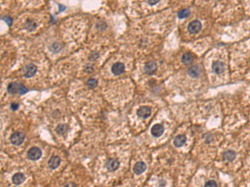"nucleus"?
<instances>
[{"label":"nucleus","instance_id":"5","mask_svg":"<svg viewBox=\"0 0 250 187\" xmlns=\"http://www.w3.org/2000/svg\"><path fill=\"white\" fill-rule=\"evenodd\" d=\"M119 165H120V163H119L118 160L111 158V159H109L107 161L105 166L109 171H115L119 167Z\"/></svg>","mask_w":250,"mask_h":187},{"label":"nucleus","instance_id":"8","mask_svg":"<svg viewBox=\"0 0 250 187\" xmlns=\"http://www.w3.org/2000/svg\"><path fill=\"white\" fill-rule=\"evenodd\" d=\"M112 72L114 74V75H121L123 72L125 70V66L123 63H115L112 66Z\"/></svg>","mask_w":250,"mask_h":187},{"label":"nucleus","instance_id":"17","mask_svg":"<svg viewBox=\"0 0 250 187\" xmlns=\"http://www.w3.org/2000/svg\"><path fill=\"white\" fill-rule=\"evenodd\" d=\"M223 157L227 161H232L236 157V152L233 151V150H228V151L223 153Z\"/></svg>","mask_w":250,"mask_h":187},{"label":"nucleus","instance_id":"29","mask_svg":"<svg viewBox=\"0 0 250 187\" xmlns=\"http://www.w3.org/2000/svg\"><path fill=\"white\" fill-rule=\"evenodd\" d=\"M159 1L158 0H152V1H148V4H150V5H154V4H157L158 3Z\"/></svg>","mask_w":250,"mask_h":187},{"label":"nucleus","instance_id":"11","mask_svg":"<svg viewBox=\"0 0 250 187\" xmlns=\"http://www.w3.org/2000/svg\"><path fill=\"white\" fill-rule=\"evenodd\" d=\"M61 163V159L58 156H53L52 157L49 159L48 165L49 166V168L54 170L56 168H58L59 166V165Z\"/></svg>","mask_w":250,"mask_h":187},{"label":"nucleus","instance_id":"4","mask_svg":"<svg viewBox=\"0 0 250 187\" xmlns=\"http://www.w3.org/2000/svg\"><path fill=\"white\" fill-rule=\"evenodd\" d=\"M201 29H202V24L198 20H194V21L191 22L188 24V32L190 33H193V34L198 33V32L201 30Z\"/></svg>","mask_w":250,"mask_h":187},{"label":"nucleus","instance_id":"24","mask_svg":"<svg viewBox=\"0 0 250 187\" xmlns=\"http://www.w3.org/2000/svg\"><path fill=\"white\" fill-rule=\"evenodd\" d=\"M2 19H3L9 27L12 26V24H13V19H12V18L8 17V16H4V17L2 18Z\"/></svg>","mask_w":250,"mask_h":187},{"label":"nucleus","instance_id":"23","mask_svg":"<svg viewBox=\"0 0 250 187\" xmlns=\"http://www.w3.org/2000/svg\"><path fill=\"white\" fill-rule=\"evenodd\" d=\"M51 50H52L53 53H58L60 50H61V46H60V44L59 43H58V42H54L52 46H51Z\"/></svg>","mask_w":250,"mask_h":187},{"label":"nucleus","instance_id":"7","mask_svg":"<svg viewBox=\"0 0 250 187\" xmlns=\"http://www.w3.org/2000/svg\"><path fill=\"white\" fill-rule=\"evenodd\" d=\"M23 87L22 84L18 83V82H11L8 86V93L14 95V94L19 93L20 94V91L21 88Z\"/></svg>","mask_w":250,"mask_h":187},{"label":"nucleus","instance_id":"18","mask_svg":"<svg viewBox=\"0 0 250 187\" xmlns=\"http://www.w3.org/2000/svg\"><path fill=\"white\" fill-rule=\"evenodd\" d=\"M69 130V127L65 124H59L57 128H56V131L58 132L59 135H64Z\"/></svg>","mask_w":250,"mask_h":187},{"label":"nucleus","instance_id":"15","mask_svg":"<svg viewBox=\"0 0 250 187\" xmlns=\"http://www.w3.org/2000/svg\"><path fill=\"white\" fill-rule=\"evenodd\" d=\"M24 181H25V176H24L23 173H20V172L14 174V175H13V177H12V181L15 185H20Z\"/></svg>","mask_w":250,"mask_h":187},{"label":"nucleus","instance_id":"25","mask_svg":"<svg viewBox=\"0 0 250 187\" xmlns=\"http://www.w3.org/2000/svg\"><path fill=\"white\" fill-rule=\"evenodd\" d=\"M204 187H218V185L214 181H209L205 183Z\"/></svg>","mask_w":250,"mask_h":187},{"label":"nucleus","instance_id":"2","mask_svg":"<svg viewBox=\"0 0 250 187\" xmlns=\"http://www.w3.org/2000/svg\"><path fill=\"white\" fill-rule=\"evenodd\" d=\"M27 155H28V158L30 159L31 161H38L42 156V151L39 147L34 146L28 151Z\"/></svg>","mask_w":250,"mask_h":187},{"label":"nucleus","instance_id":"1","mask_svg":"<svg viewBox=\"0 0 250 187\" xmlns=\"http://www.w3.org/2000/svg\"><path fill=\"white\" fill-rule=\"evenodd\" d=\"M25 139V136L23 132L20 131H16L14 133H13L10 136V141L12 144L15 145V146H19L23 142V140Z\"/></svg>","mask_w":250,"mask_h":187},{"label":"nucleus","instance_id":"20","mask_svg":"<svg viewBox=\"0 0 250 187\" xmlns=\"http://www.w3.org/2000/svg\"><path fill=\"white\" fill-rule=\"evenodd\" d=\"M36 27H37V24H36V23H35L34 21H33V20L28 19V20L26 21V23H25V29H27L29 31L34 30L35 29H36Z\"/></svg>","mask_w":250,"mask_h":187},{"label":"nucleus","instance_id":"12","mask_svg":"<svg viewBox=\"0 0 250 187\" xmlns=\"http://www.w3.org/2000/svg\"><path fill=\"white\" fill-rule=\"evenodd\" d=\"M147 169V165L143 161H139L134 165V171L135 174L137 175H141L142 173H144Z\"/></svg>","mask_w":250,"mask_h":187},{"label":"nucleus","instance_id":"26","mask_svg":"<svg viewBox=\"0 0 250 187\" xmlns=\"http://www.w3.org/2000/svg\"><path fill=\"white\" fill-rule=\"evenodd\" d=\"M98 58H99V53H96V52L92 53L90 55H89V57H88V58H89L90 61H95V60Z\"/></svg>","mask_w":250,"mask_h":187},{"label":"nucleus","instance_id":"27","mask_svg":"<svg viewBox=\"0 0 250 187\" xmlns=\"http://www.w3.org/2000/svg\"><path fill=\"white\" fill-rule=\"evenodd\" d=\"M84 71H85L86 72H92L93 71V67H92V66H88V65H87V66H86V67H84Z\"/></svg>","mask_w":250,"mask_h":187},{"label":"nucleus","instance_id":"3","mask_svg":"<svg viewBox=\"0 0 250 187\" xmlns=\"http://www.w3.org/2000/svg\"><path fill=\"white\" fill-rule=\"evenodd\" d=\"M36 72H37V67L34 64L30 63V64L26 65L23 67V76L27 78L32 77L34 76Z\"/></svg>","mask_w":250,"mask_h":187},{"label":"nucleus","instance_id":"19","mask_svg":"<svg viewBox=\"0 0 250 187\" xmlns=\"http://www.w3.org/2000/svg\"><path fill=\"white\" fill-rule=\"evenodd\" d=\"M189 15H190V10H189L188 8L182 9V10H180L179 12L178 13V17H179V18H180V19L188 18Z\"/></svg>","mask_w":250,"mask_h":187},{"label":"nucleus","instance_id":"6","mask_svg":"<svg viewBox=\"0 0 250 187\" xmlns=\"http://www.w3.org/2000/svg\"><path fill=\"white\" fill-rule=\"evenodd\" d=\"M137 115L141 118H148L151 115V108L149 106H140L137 111Z\"/></svg>","mask_w":250,"mask_h":187},{"label":"nucleus","instance_id":"31","mask_svg":"<svg viewBox=\"0 0 250 187\" xmlns=\"http://www.w3.org/2000/svg\"><path fill=\"white\" fill-rule=\"evenodd\" d=\"M59 7H60V9H59V11H60V12H61L63 9H64V10L65 9V7L63 6V5H61V4H59Z\"/></svg>","mask_w":250,"mask_h":187},{"label":"nucleus","instance_id":"21","mask_svg":"<svg viewBox=\"0 0 250 187\" xmlns=\"http://www.w3.org/2000/svg\"><path fill=\"white\" fill-rule=\"evenodd\" d=\"M182 61L184 64H190L193 61V56L190 53H185L182 57Z\"/></svg>","mask_w":250,"mask_h":187},{"label":"nucleus","instance_id":"30","mask_svg":"<svg viewBox=\"0 0 250 187\" xmlns=\"http://www.w3.org/2000/svg\"><path fill=\"white\" fill-rule=\"evenodd\" d=\"M64 187H76V185L73 182H70V183H68Z\"/></svg>","mask_w":250,"mask_h":187},{"label":"nucleus","instance_id":"16","mask_svg":"<svg viewBox=\"0 0 250 187\" xmlns=\"http://www.w3.org/2000/svg\"><path fill=\"white\" fill-rule=\"evenodd\" d=\"M188 75L192 77H198V76H200V73H201V70L200 68L197 67V66H193L192 67L188 68Z\"/></svg>","mask_w":250,"mask_h":187},{"label":"nucleus","instance_id":"13","mask_svg":"<svg viewBox=\"0 0 250 187\" xmlns=\"http://www.w3.org/2000/svg\"><path fill=\"white\" fill-rule=\"evenodd\" d=\"M212 68H213V71L215 72L216 74L220 75L224 72V65H223V63L222 62L217 61V62H214L213 63Z\"/></svg>","mask_w":250,"mask_h":187},{"label":"nucleus","instance_id":"22","mask_svg":"<svg viewBox=\"0 0 250 187\" xmlns=\"http://www.w3.org/2000/svg\"><path fill=\"white\" fill-rule=\"evenodd\" d=\"M98 85V80L95 78H90L87 81V86L89 88H94Z\"/></svg>","mask_w":250,"mask_h":187},{"label":"nucleus","instance_id":"9","mask_svg":"<svg viewBox=\"0 0 250 187\" xmlns=\"http://www.w3.org/2000/svg\"><path fill=\"white\" fill-rule=\"evenodd\" d=\"M157 70V64L155 62H148L144 66V72L148 75H153Z\"/></svg>","mask_w":250,"mask_h":187},{"label":"nucleus","instance_id":"28","mask_svg":"<svg viewBox=\"0 0 250 187\" xmlns=\"http://www.w3.org/2000/svg\"><path fill=\"white\" fill-rule=\"evenodd\" d=\"M18 108V104H17V103H12V105H11L12 110L15 111V110H17Z\"/></svg>","mask_w":250,"mask_h":187},{"label":"nucleus","instance_id":"10","mask_svg":"<svg viewBox=\"0 0 250 187\" xmlns=\"http://www.w3.org/2000/svg\"><path fill=\"white\" fill-rule=\"evenodd\" d=\"M164 128L161 124H156L151 128V134L154 137H159L163 135Z\"/></svg>","mask_w":250,"mask_h":187},{"label":"nucleus","instance_id":"14","mask_svg":"<svg viewBox=\"0 0 250 187\" xmlns=\"http://www.w3.org/2000/svg\"><path fill=\"white\" fill-rule=\"evenodd\" d=\"M187 138L184 135H179L177 136L174 140V145L176 147H181L186 143Z\"/></svg>","mask_w":250,"mask_h":187}]
</instances>
